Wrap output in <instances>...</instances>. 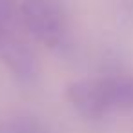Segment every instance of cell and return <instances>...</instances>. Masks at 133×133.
I'll return each instance as SVG.
<instances>
[{
	"mask_svg": "<svg viewBox=\"0 0 133 133\" xmlns=\"http://www.w3.org/2000/svg\"><path fill=\"white\" fill-rule=\"evenodd\" d=\"M24 28L42 46L62 48L68 37V26L62 11L49 0H22L18 8Z\"/></svg>",
	"mask_w": 133,
	"mask_h": 133,
	"instance_id": "cell-2",
	"label": "cell"
},
{
	"mask_svg": "<svg viewBox=\"0 0 133 133\" xmlns=\"http://www.w3.org/2000/svg\"><path fill=\"white\" fill-rule=\"evenodd\" d=\"M0 60L22 82H31L38 75V60L15 29L0 31Z\"/></svg>",
	"mask_w": 133,
	"mask_h": 133,
	"instance_id": "cell-3",
	"label": "cell"
},
{
	"mask_svg": "<svg viewBox=\"0 0 133 133\" xmlns=\"http://www.w3.org/2000/svg\"><path fill=\"white\" fill-rule=\"evenodd\" d=\"M15 4L13 0H0V31L15 29Z\"/></svg>",
	"mask_w": 133,
	"mask_h": 133,
	"instance_id": "cell-5",
	"label": "cell"
},
{
	"mask_svg": "<svg viewBox=\"0 0 133 133\" xmlns=\"http://www.w3.org/2000/svg\"><path fill=\"white\" fill-rule=\"evenodd\" d=\"M69 104L86 118H102L113 111H133L131 77H89L66 88Z\"/></svg>",
	"mask_w": 133,
	"mask_h": 133,
	"instance_id": "cell-1",
	"label": "cell"
},
{
	"mask_svg": "<svg viewBox=\"0 0 133 133\" xmlns=\"http://www.w3.org/2000/svg\"><path fill=\"white\" fill-rule=\"evenodd\" d=\"M0 133H49V129L40 118L18 113L0 120Z\"/></svg>",
	"mask_w": 133,
	"mask_h": 133,
	"instance_id": "cell-4",
	"label": "cell"
}]
</instances>
